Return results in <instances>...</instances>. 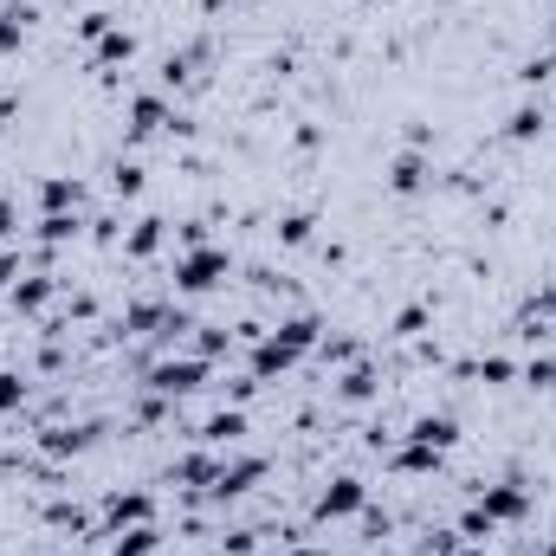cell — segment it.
Returning a JSON list of instances; mask_svg holds the SVG:
<instances>
[{
	"mask_svg": "<svg viewBox=\"0 0 556 556\" xmlns=\"http://www.w3.org/2000/svg\"><path fill=\"white\" fill-rule=\"evenodd\" d=\"M168 124H175V111H168L162 91H142L137 104H130V142H149L155 130H168Z\"/></svg>",
	"mask_w": 556,
	"mask_h": 556,
	"instance_id": "cell-8",
	"label": "cell"
},
{
	"mask_svg": "<svg viewBox=\"0 0 556 556\" xmlns=\"http://www.w3.org/2000/svg\"><path fill=\"white\" fill-rule=\"evenodd\" d=\"M440 459H446V453H433V446H420V440H408V446H395V453H389V466H395V472H408V479L440 472Z\"/></svg>",
	"mask_w": 556,
	"mask_h": 556,
	"instance_id": "cell-13",
	"label": "cell"
},
{
	"mask_svg": "<svg viewBox=\"0 0 556 556\" xmlns=\"http://www.w3.org/2000/svg\"><path fill=\"white\" fill-rule=\"evenodd\" d=\"M117 194H142V168H137V162H124V168H117Z\"/></svg>",
	"mask_w": 556,
	"mask_h": 556,
	"instance_id": "cell-35",
	"label": "cell"
},
{
	"mask_svg": "<svg viewBox=\"0 0 556 556\" xmlns=\"http://www.w3.org/2000/svg\"><path fill=\"white\" fill-rule=\"evenodd\" d=\"M544 78H551V59H525L518 65V85H544Z\"/></svg>",
	"mask_w": 556,
	"mask_h": 556,
	"instance_id": "cell-34",
	"label": "cell"
},
{
	"mask_svg": "<svg viewBox=\"0 0 556 556\" xmlns=\"http://www.w3.org/2000/svg\"><path fill=\"white\" fill-rule=\"evenodd\" d=\"M356 511H369V485L363 479H330L324 492H317V525H337V518H356Z\"/></svg>",
	"mask_w": 556,
	"mask_h": 556,
	"instance_id": "cell-5",
	"label": "cell"
},
{
	"mask_svg": "<svg viewBox=\"0 0 556 556\" xmlns=\"http://www.w3.org/2000/svg\"><path fill=\"white\" fill-rule=\"evenodd\" d=\"M233 273V260L220 253V247H188L181 260H175V291H188V298H201V291H214V285H227Z\"/></svg>",
	"mask_w": 556,
	"mask_h": 556,
	"instance_id": "cell-2",
	"label": "cell"
},
{
	"mask_svg": "<svg viewBox=\"0 0 556 556\" xmlns=\"http://www.w3.org/2000/svg\"><path fill=\"white\" fill-rule=\"evenodd\" d=\"M207 382V356H162L155 369H149V395H162V402H181V395H194Z\"/></svg>",
	"mask_w": 556,
	"mask_h": 556,
	"instance_id": "cell-3",
	"label": "cell"
},
{
	"mask_svg": "<svg viewBox=\"0 0 556 556\" xmlns=\"http://www.w3.org/2000/svg\"><path fill=\"white\" fill-rule=\"evenodd\" d=\"M453 556H479V551H466V544H459V551H453Z\"/></svg>",
	"mask_w": 556,
	"mask_h": 556,
	"instance_id": "cell-42",
	"label": "cell"
},
{
	"mask_svg": "<svg viewBox=\"0 0 556 556\" xmlns=\"http://www.w3.org/2000/svg\"><path fill=\"white\" fill-rule=\"evenodd\" d=\"M207 7H227V0H207Z\"/></svg>",
	"mask_w": 556,
	"mask_h": 556,
	"instance_id": "cell-44",
	"label": "cell"
},
{
	"mask_svg": "<svg viewBox=\"0 0 556 556\" xmlns=\"http://www.w3.org/2000/svg\"><path fill=\"white\" fill-rule=\"evenodd\" d=\"M33 20H39L33 7H0V52H13V46L33 33Z\"/></svg>",
	"mask_w": 556,
	"mask_h": 556,
	"instance_id": "cell-21",
	"label": "cell"
},
{
	"mask_svg": "<svg viewBox=\"0 0 556 556\" xmlns=\"http://www.w3.org/2000/svg\"><path fill=\"white\" fill-rule=\"evenodd\" d=\"M162 240H168V220H155V214H142L137 227H130V240H124V253H130V260H149V253H155Z\"/></svg>",
	"mask_w": 556,
	"mask_h": 556,
	"instance_id": "cell-16",
	"label": "cell"
},
{
	"mask_svg": "<svg viewBox=\"0 0 556 556\" xmlns=\"http://www.w3.org/2000/svg\"><path fill=\"white\" fill-rule=\"evenodd\" d=\"M52 525H72V531H78V525H85V511H78V505H52Z\"/></svg>",
	"mask_w": 556,
	"mask_h": 556,
	"instance_id": "cell-39",
	"label": "cell"
},
{
	"mask_svg": "<svg viewBox=\"0 0 556 556\" xmlns=\"http://www.w3.org/2000/svg\"><path fill=\"white\" fill-rule=\"evenodd\" d=\"M376 389H382V382H376V369H369V363H350V369H343V382H337V402H369Z\"/></svg>",
	"mask_w": 556,
	"mask_h": 556,
	"instance_id": "cell-18",
	"label": "cell"
},
{
	"mask_svg": "<svg viewBox=\"0 0 556 556\" xmlns=\"http://www.w3.org/2000/svg\"><path fill=\"white\" fill-rule=\"evenodd\" d=\"M13 285H20V253L0 247V291H13Z\"/></svg>",
	"mask_w": 556,
	"mask_h": 556,
	"instance_id": "cell-33",
	"label": "cell"
},
{
	"mask_svg": "<svg viewBox=\"0 0 556 556\" xmlns=\"http://www.w3.org/2000/svg\"><path fill=\"white\" fill-rule=\"evenodd\" d=\"M52 291H59V278H52V273L20 278V285H13V311H46V304H52Z\"/></svg>",
	"mask_w": 556,
	"mask_h": 556,
	"instance_id": "cell-15",
	"label": "cell"
},
{
	"mask_svg": "<svg viewBox=\"0 0 556 556\" xmlns=\"http://www.w3.org/2000/svg\"><path fill=\"white\" fill-rule=\"evenodd\" d=\"M544 124H551V117H544V104H518V111H511V124H505V137L531 142V137H544Z\"/></svg>",
	"mask_w": 556,
	"mask_h": 556,
	"instance_id": "cell-22",
	"label": "cell"
},
{
	"mask_svg": "<svg viewBox=\"0 0 556 556\" xmlns=\"http://www.w3.org/2000/svg\"><path fill=\"white\" fill-rule=\"evenodd\" d=\"M130 59H137V39H130L124 26H111V33L91 46V65H98V72H117V65H130Z\"/></svg>",
	"mask_w": 556,
	"mask_h": 556,
	"instance_id": "cell-11",
	"label": "cell"
},
{
	"mask_svg": "<svg viewBox=\"0 0 556 556\" xmlns=\"http://www.w3.org/2000/svg\"><path fill=\"white\" fill-rule=\"evenodd\" d=\"M39 240H46V247L78 240V214H46V220H39Z\"/></svg>",
	"mask_w": 556,
	"mask_h": 556,
	"instance_id": "cell-25",
	"label": "cell"
},
{
	"mask_svg": "<svg viewBox=\"0 0 556 556\" xmlns=\"http://www.w3.org/2000/svg\"><path fill=\"white\" fill-rule=\"evenodd\" d=\"M551 304H556V298H551Z\"/></svg>",
	"mask_w": 556,
	"mask_h": 556,
	"instance_id": "cell-45",
	"label": "cell"
},
{
	"mask_svg": "<svg viewBox=\"0 0 556 556\" xmlns=\"http://www.w3.org/2000/svg\"><path fill=\"white\" fill-rule=\"evenodd\" d=\"M479 511H485L492 525H525V518H531V492H525L518 479H505V485H485V492H479Z\"/></svg>",
	"mask_w": 556,
	"mask_h": 556,
	"instance_id": "cell-6",
	"label": "cell"
},
{
	"mask_svg": "<svg viewBox=\"0 0 556 556\" xmlns=\"http://www.w3.org/2000/svg\"><path fill=\"white\" fill-rule=\"evenodd\" d=\"M13 233H20V207H13V201H0V247H7Z\"/></svg>",
	"mask_w": 556,
	"mask_h": 556,
	"instance_id": "cell-38",
	"label": "cell"
},
{
	"mask_svg": "<svg viewBox=\"0 0 556 556\" xmlns=\"http://www.w3.org/2000/svg\"><path fill=\"white\" fill-rule=\"evenodd\" d=\"M168 317H175V311H168V304H155V298H142V304L124 311V324H130V330H155V337H162V324H168Z\"/></svg>",
	"mask_w": 556,
	"mask_h": 556,
	"instance_id": "cell-23",
	"label": "cell"
},
{
	"mask_svg": "<svg viewBox=\"0 0 556 556\" xmlns=\"http://www.w3.org/2000/svg\"><path fill=\"white\" fill-rule=\"evenodd\" d=\"M479 376H485V382H511V363H505V356H485Z\"/></svg>",
	"mask_w": 556,
	"mask_h": 556,
	"instance_id": "cell-37",
	"label": "cell"
},
{
	"mask_svg": "<svg viewBox=\"0 0 556 556\" xmlns=\"http://www.w3.org/2000/svg\"><path fill=\"white\" fill-rule=\"evenodd\" d=\"M13 408H26V382L13 369H0V415H13Z\"/></svg>",
	"mask_w": 556,
	"mask_h": 556,
	"instance_id": "cell-27",
	"label": "cell"
},
{
	"mask_svg": "<svg viewBox=\"0 0 556 556\" xmlns=\"http://www.w3.org/2000/svg\"><path fill=\"white\" fill-rule=\"evenodd\" d=\"M214 472H220L214 446H201V453H181V459L168 466V479H175V485H194V492H207V485H214Z\"/></svg>",
	"mask_w": 556,
	"mask_h": 556,
	"instance_id": "cell-9",
	"label": "cell"
},
{
	"mask_svg": "<svg viewBox=\"0 0 556 556\" xmlns=\"http://www.w3.org/2000/svg\"><path fill=\"white\" fill-rule=\"evenodd\" d=\"M201 52H207V46H194V52H168V59H162V85H188L194 65H201Z\"/></svg>",
	"mask_w": 556,
	"mask_h": 556,
	"instance_id": "cell-24",
	"label": "cell"
},
{
	"mask_svg": "<svg viewBox=\"0 0 556 556\" xmlns=\"http://www.w3.org/2000/svg\"><path fill=\"white\" fill-rule=\"evenodd\" d=\"M7 117H13V104H0V130H7Z\"/></svg>",
	"mask_w": 556,
	"mask_h": 556,
	"instance_id": "cell-41",
	"label": "cell"
},
{
	"mask_svg": "<svg viewBox=\"0 0 556 556\" xmlns=\"http://www.w3.org/2000/svg\"><path fill=\"white\" fill-rule=\"evenodd\" d=\"M525 382H531V389H556V363L551 356H531V363H525Z\"/></svg>",
	"mask_w": 556,
	"mask_h": 556,
	"instance_id": "cell-28",
	"label": "cell"
},
{
	"mask_svg": "<svg viewBox=\"0 0 556 556\" xmlns=\"http://www.w3.org/2000/svg\"><path fill=\"white\" fill-rule=\"evenodd\" d=\"M408 440L433 446V453H453V446H459V420L453 415H420L415 427H408Z\"/></svg>",
	"mask_w": 556,
	"mask_h": 556,
	"instance_id": "cell-10",
	"label": "cell"
},
{
	"mask_svg": "<svg viewBox=\"0 0 556 556\" xmlns=\"http://www.w3.org/2000/svg\"><path fill=\"white\" fill-rule=\"evenodd\" d=\"M260 479H266V459H260V453H247V459H220V472H214V485H207L201 498L227 505V498H247Z\"/></svg>",
	"mask_w": 556,
	"mask_h": 556,
	"instance_id": "cell-4",
	"label": "cell"
},
{
	"mask_svg": "<svg viewBox=\"0 0 556 556\" xmlns=\"http://www.w3.org/2000/svg\"><path fill=\"white\" fill-rule=\"evenodd\" d=\"M91 433H98V427H52V433H46V453H52V459H72V453L91 446Z\"/></svg>",
	"mask_w": 556,
	"mask_h": 556,
	"instance_id": "cell-20",
	"label": "cell"
},
{
	"mask_svg": "<svg viewBox=\"0 0 556 556\" xmlns=\"http://www.w3.org/2000/svg\"><path fill=\"white\" fill-rule=\"evenodd\" d=\"M240 433H247V415H240V408H220V415L201 427V446H233Z\"/></svg>",
	"mask_w": 556,
	"mask_h": 556,
	"instance_id": "cell-17",
	"label": "cell"
},
{
	"mask_svg": "<svg viewBox=\"0 0 556 556\" xmlns=\"http://www.w3.org/2000/svg\"><path fill=\"white\" fill-rule=\"evenodd\" d=\"M389 188H395V194H420V188H427V155H420V149L395 155V168H389Z\"/></svg>",
	"mask_w": 556,
	"mask_h": 556,
	"instance_id": "cell-14",
	"label": "cell"
},
{
	"mask_svg": "<svg viewBox=\"0 0 556 556\" xmlns=\"http://www.w3.org/2000/svg\"><path fill=\"white\" fill-rule=\"evenodd\" d=\"M492 531H498V525H492V518H485L479 505H472V511L459 518V538H466V544H472V538H492Z\"/></svg>",
	"mask_w": 556,
	"mask_h": 556,
	"instance_id": "cell-30",
	"label": "cell"
},
{
	"mask_svg": "<svg viewBox=\"0 0 556 556\" xmlns=\"http://www.w3.org/2000/svg\"><path fill=\"white\" fill-rule=\"evenodd\" d=\"M311 233H317V214H285L278 220V240L285 247H311Z\"/></svg>",
	"mask_w": 556,
	"mask_h": 556,
	"instance_id": "cell-26",
	"label": "cell"
},
{
	"mask_svg": "<svg viewBox=\"0 0 556 556\" xmlns=\"http://www.w3.org/2000/svg\"><path fill=\"white\" fill-rule=\"evenodd\" d=\"M420 324H427V304H408V311L395 317V330H389V337H420Z\"/></svg>",
	"mask_w": 556,
	"mask_h": 556,
	"instance_id": "cell-31",
	"label": "cell"
},
{
	"mask_svg": "<svg viewBox=\"0 0 556 556\" xmlns=\"http://www.w3.org/2000/svg\"><path fill=\"white\" fill-rule=\"evenodd\" d=\"M155 551H162V531L155 525H137V531H117V544L104 556H155Z\"/></svg>",
	"mask_w": 556,
	"mask_h": 556,
	"instance_id": "cell-19",
	"label": "cell"
},
{
	"mask_svg": "<svg viewBox=\"0 0 556 556\" xmlns=\"http://www.w3.org/2000/svg\"><path fill=\"white\" fill-rule=\"evenodd\" d=\"M137 525H155L149 492H111V498H104V531L117 538V531H137Z\"/></svg>",
	"mask_w": 556,
	"mask_h": 556,
	"instance_id": "cell-7",
	"label": "cell"
},
{
	"mask_svg": "<svg viewBox=\"0 0 556 556\" xmlns=\"http://www.w3.org/2000/svg\"><path fill=\"white\" fill-rule=\"evenodd\" d=\"M39 201H46V214H78V201H85V188H78V175H46V188H39Z\"/></svg>",
	"mask_w": 556,
	"mask_h": 556,
	"instance_id": "cell-12",
	"label": "cell"
},
{
	"mask_svg": "<svg viewBox=\"0 0 556 556\" xmlns=\"http://www.w3.org/2000/svg\"><path fill=\"white\" fill-rule=\"evenodd\" d=\"M278 556H330V551H311V544H291V551H278Z\"/></svg>",
	"mask_w": 556,
	"mask_h": 556,
	"instance_id": "cell-40",
	"label": "cell"
},
{
	"mask_svg": "<svg viewBox=\"0 0 556 556\" xmlns=\"http://www.w3.org/2000/svg\"><path fill=\"white\" fill-rule=\"evenodd\" d=\"M220 350H227V330L220 324H201V350L194 356H220Z\"/></svg>",
	"mask_w": 556,
	"mask_h": 556,
	"instance_id": "cell-32",
	"label": "cell"
},
{
	"mask_svg": "<svg viewBox=\"0 0 556 556\" xmlns=\"http://www.w3.org/2000/svg\"><path fill=\"white\" fill-rule=\"evenodd\" d=\"M111 26H117L111 13H85V20H78V39H85V46H98V39H104Z\"/></svg>",
	"mask_w": 556,
	"mask_h": 556,
	"instance_id": "cell-29",
	"label": "cell"
},
{
	"mask_svg": "<svg viewBox=\"0 0 556 556\" xmlns=\"http://www.w3.org/2000/svg\"><path fill=\"white\" fill-rule=\"evenodd\" d=\"M544 556H556V538H551V544H544Z\"/></svg>",
	"mask_w": 556,
	"mask_h": 556,
	"instance_id": "cell-43",
	"label": "cell"
},
{
	"mask_svg": "<svg viewBox=\"0 0 556 556\" xmlns=\"http://www.w3.org/2000/svg\"><path fill=\"white\" fill-rule=\"evenodd\" d=\"M324 356H330V363H356V343H350V337H330Z\"/></svg>",
	"mask_w": 556,
	"mask_h": 556,
	"instance_id": "cell-36",
	"label": "cell"
},
{
	"mask_svg": "<svg viewBox=\"0 0 556 556\" xmlns=\"http://www.w3.org/2000/svg\"><path fill=\"white\" fill-rule=\"evenodd\" d=\"M317 317L311 311H298V317H285L278 330H266L260 343H253V382H273V376H285V369H298L304 363V350H317Z\"/></svg>",
	"mask_w": 556,
	"mask_h": 556,
	"instance_id": "cell-1",
	"label": "cell"
}]
</instances>
